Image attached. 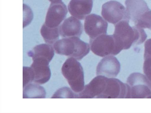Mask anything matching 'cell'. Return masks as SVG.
<instances>
[{"label": "cell", "mask_w": 151, "mask_h": 113, "mask_svg": "<svg viewBox=\"0 0 151 113\" xmlns=\"http://www.w3.org/2000/svg\"><path fill=\"white\" fill-rule=\"evenodd\" d=\"M129 22L123 20L115 25L113 35L122 50L128 49L134 44L143 43L147 37L144 30L137 26H130Z\"/></svg>", "instance_id": "cell-1"}, {"label": "cell", "mask_w": 151, "mask_h": 113, "mask_svg": "<svg viewBox=\"0 0 151 113\" xmlns=\"http://www.w3.org/2000/svg\"><path fill=\"white\" fill-rule=\"evenodd\" d=\"M53 48L56 53L72 57L77 60H81L90 51L89 44L77 37L57 40L53 44Z\"/></svg>", "instance_id": "cell-2"}, {"label": "cell", "mask_w": 151, "mask_h": 113, "mask_svg": "<svg viewBox=\"0 0 151 113\" xmlns=\"http://www.w3.org/2000/svg\"><path fill=\"white\" fill-rule=\"evenodd\" d=\"M126 10L135 26L151 29V10L144 0H126Z\"/></svg>", "instance_id": "cell-3"}, {"label": "cell", "mask_w": 151, "mask_h": 113, "mask_svg": "<svg viewBox=\"0 0 151 113\" xmlns=\"http://www.w3.org/2000/svg\"><path fill=\"white\" fill-rule=\"evenodd\" d=\"M62 74L74 92L78 93L84 89V82L83 68L75 59L70 57L62 67Z\"/></svg>", "instance_id": "cell-4"}, {"label": "cell", "mask_w": 151, "mask_h": 113, "mask_svg": "<svg viewBox=\"0 0 151 113\" xmlns=\"http://www.w3.org/2000/svg\"><path fill=\"white\" fill-rule=\"evenodd\" d=\"M89 43L92 52L101 57L116 55L122 50L113 35H100L94 39H90Z\"/></svg>", "instance_id": "cell-5"}, {"label": "cell", "mask_w": 151, "mask_h": 113, "mask_svg": "<svg viewBox=\"0 0 151 113\" xmlns=\"http://www.w3.org/2000/svg\"><path fill=\"white\" fill-rule=\"evenodd\" d=\"M127 83L130 89V98H151L150 83L144 74L132 73L127 78Z\"/></svg>", "instance_id": "cell-6"}, {"label": "cell", "mask_w": 151, "mask_h": 113, "mask_svg": "<svg viewBox=\"0 0 151 113\" xmlns=\"http://www.w3.org/2000/svg\"><path fill=\"white\" fill-rule=\"evenodd\" d=\"M101 14L105 19L114 25L123 20L129 21L126 9L117 1L111 0L104 4Z\"/></svg>", "instance_id": "cell-7"}, {"label": "cell", "mask_w": 151, "mask_h": 113, "mask_svg": "<svg viewBox=\"0 0 151 113\" xmlns=\"http://www.w3.org/2000/svg\"><path fill=\"white\" fill-rule=\"evenodd\" d=\"M67 13L66 6L61 0L51 2L46 14L44 24L50 27H59Z\"/></svg>", "instance_id": "cell-8"}, {"label": "cell", "mask_w": 151, "mask_h": 113, "mask_svg": "<svg viewBox=\"0 0 151 113\" xmlns=\"http://www.w3.org/2000/svg\"><path fill=\"white\" fill-rule=\"evenodd\" d=\"M108 23L101 16L92 14L87 15L84 23V30L90 39L107 33Z\"/></svg>", "instance_id": "cell-9"}, {"label": "cell", "mask_w": 151, "mask_h": 113, "mask_svg": "<svg viewBox=\"0 0 151 113\" xmlns=\"http://www.w3.org/2000/svg\"><path fill=\"white\" fill-rule=\"evenodd\" d=\"M32 60L31 67L34 74L33 81L38 84L46 83L50 79L51 75L49 65L50 62L42 58H37Z\"/></svg>", "instance_id": "cell-10"}, {"label": "cell", "mask_w": 151, "mask_h": 113, "mask_svg": "<svg viewBox=\"0 0 151 113\" xmlns=\"http://www.w3.org/2000/svg\"><path fill=\"white\" fill-rule=\"evenodd\" d=\"M120 65L117 59L112 55L106 56L98 63L96 75L108 78H114L119 73Z\"/></svg>", "instance_id": "cell-11"}, {"label": "cell", "mask_w": 151, "mask_h": 113, "mask_svg": "<svg viewBox=\"0 0 151 113\" xmlns=\"http://www.w3.org/2000/svg\"><path fill=\"white\" fill-rule=\"evenodd\" d=\"M83 31V25L81 21L72 16L66 19L59 27L60 34L65 38L79 37Z\"/></svg>", "instance_id": "cell-12"}, {"label": "cell", "mask_w": 151, "mask_h": 113, "mask_svg": "<svg viewBox=\"0 0 151 113\" xmlns=\"http://www.w3.org/2000/svg\"><path fill=\"white\" fill-rule=\"evenodd\" d=\"M93 0H71L68 5L71 15L80 20H83L92 9Z\"/></svg>", "instance_id": "cell-13"}, {"label": "cell", "mask_w": 151, "mask_h": 113, "mask_svg": "<svg viewBox=\"0 0 151 113\" xmlns=\"http://www.w3.org/2000/svg\"><path fill=\"white\" fill-rule=\"evenodd\" d=\"M54 54L52 47L48 44H42L37 45L28 53V56L32 59L37 58H42L48 60L50 62Z\"/></svg>", "instance_id": "cell-14"}, {"label": "cell", "mask_w": 151, "mask_h": 113, "mask_svg": "<svg viewBox=\"0 0 151 113\" xmlns=\"http://www.w3.org/2000/svg\"><path fill=\"white\" fill-rule=\"evenodd\" d=\"M37 84L29 83L23 91V98H43L45 97V89Z\"/></svg>", "instance_id": "cell-15"}, {"label": "cell", "mask_w": 151, "mask_h": 113, "mask_svg": "<svg viewBox=\"0 0 151 113\" xmlns=\"http://www.w3.org/2000/svg\"><path fill=\"white\" fill-rule=\"evenodd\" d=\"M59 27L51 28L48 27L45 24H43L41 28L40 32L47 44L50 45L53 44L57 40L60 34Z\"/></svg>", "instance_id": "cell-16"}, {"label": "cell", "mask_w": 151, "mask_h": 113, "mask_svg": "<svg viewBox=\"0 0 151 113\" xmlns=\"http://www.w3.org/2000/svg\"><path fill=\"white\" fill-rule=\"evenodd\" d=\"M76 93H74L70 89L63 87L58 90L51 98H76Z\"/></svg>", "instance_id": "cell-17"}, {"label": "cell", "mask_w": 151, "mask_h": 113, "mask_svg": "<svg viewBox=\"0 0 151 113\" xmlns=\"http://www.w3.org/2000/svg\"><path fill=\"white\" fill-rule=\"evenodd\" d=\"M34 74L31 67H23V87L33 81Z\"/></svg>", "instance_id": "cell-18"}, {"label": "cell", "mask_w": 151, "mask_h": 113, "mask_svg": "<svg viewBox=\"0 0 151 113\" xmlns=\"http://www.w3.org/2000/svg\"><path fill=\"white\" fill-rule=\"evenodd\" d=\"M143 69L144 75L149 81L151 87V56L144 57Z\"/></svg>", "instance_id": "cell-19"}, {"label": "cell", "mask_w": 151, "mask_h": 113, "mask_svg": "<svg viewBox=\"0 0 151 113\" xmlns=\"http://www.w3.org/2000/svg\"><path fill=\"white\" fill-rule=\"evenodd\" d=\"M151 56V38L148 39L145 44L144 57Z\"/></svg>", "instance_id": "cell-20"}, {"label": "cell", "mask_w": 151, "mask_h": 113, "mask_svg": "<svg viewBox=\"0 0 151 113\" xmlns=\"http://www.w3.org/2000/svg\"><path fill=\"white\" fill-rule=\"evenodd\" d=\"M49 1H50V2H52L53 1H56V0H48Z\"/></svg>", "instance_id": "cell-21"}]
</instances>
